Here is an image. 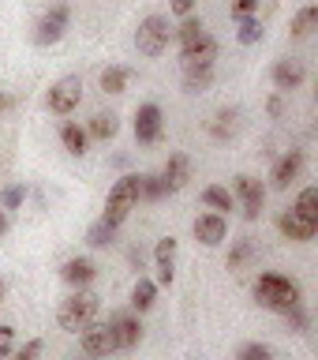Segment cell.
Wrapping results in <instances>:
<instances>
[{
  "label": "cell",
  "mask_w": 318,
  "mask_h": 360,
  "mask_svg": "<svg viewBox=\"0 0 318 360\" xmlns=\"http://www.w3.org/2000/svg\"><path fill=\"white\" fill-rule=\"evenodd\" d=\"M258 15V0H232V19Z\"/></svg>",
  "instance_id": "35"
},
{
  "label": "cell",
  "mask_w": 318,
  "mask_h": 360,
  "mask_svg": "<svg viewBox=\"0 0 318 360\" xmlns=\"http://www.w3.org/2000/svg\"><path fill=\"white\" fill-rule=\"evenodd\" d=\"M139 207V173H128V176H120L117 184L109 188V199H105V214H101V221H109V225H124V218Z\"/></svg>",
  "instance_id": "3"
},
{
  "label": "cell",
  "mask_w": 318,
  "mask_h": 360,
  "mask_svg": "<svg viewBox=\"0 0 318 360\" xmlns=\"http://www.w3.org/2000/svg\"><path fill=\"white\" fill-rule=\"evenodd\" d=\"M173 41V27H168L165 15H146L135 30V45H139L143 56H161Z\"/></svg>",
  "instance_id": "4"
},
{
  "label": "cell",
  "mask_w": 318,
  "mask_h": 360,
  "mask_svg": "<svg viewBox=\"0 0 318 360\" xmlns=\"http://www.w3.org/2000/svg\"><path fill=\"white\" fill-rule=\"evenodd\" d=\"M161 131H165V117H161V109H157L154 101H146V105L135 109V139H139L143 146L157 143Z\"/></svg>",
  "instance_id": "9"
},
{
  "label": "cell",
  "mask_w": 318,
  "mask_h": 360,
  "mask_svg": "<svg viewBox=\"0 0 318 360\" xmlns=\"http://www.w3.org/2000/svg\"><path fill=\"white\" fill-rule=\"evenodd\" d=\"M191 229H195V240L202 248H218L225 236H229V221H225V214H213L210 210V214H199Z\"/></svg>",
  "instance_id": "10"
},
{
  "label": "cell",
  "mask_w": 318,
  "mask_h": 360,
  "mask_svg": "<svg viewBox=\"0 0 318 360\" xmlns=\"http://www.w3.org/2000/svg\"><path fill=\"white\" fill-rule=\"evenodd\" d=\"M157 176H161L165 195H176V191L191 180V158L187 154H168V162H165V169Z\"/></svg>",
  "instance_id": "12"
},
{
  "label": "cell",
  "mask_w": 318,
  "mask_h": 360,
  "mask_svg": "<svg viewBox=\"0 0 318 360\" xmlns=\"http://www.w3.org/2000/svg\"><path fill=\"white\" fill-rule=\"evenodd\" d=\"M202 207H210L213 214H225V210L236 207V195L221 184H210V188H202Z\"/></svg>",
  "instance_id": "22"
},
{
  "label": "cell",
  "mask_w": 318,
  "mask_h": 360,
  "mask_svg": "<svg viewBox=\"0 0 318 360\" xmlns=\"http://www.w3.org/2000/svg\"><path fill=\"white\" fill-rule=\"evenodd\" d=\"M270 117H281V94H274V98H270Z\"/></svg>",
  "instance_id": "39"
},
{
  "label": "cell",
  "mask_w": 318,
  "mask_h": 360,
  "mask_svg": "<svg viewBox=\"0 0 318 360\" xmlns=\"http://www.w3.org/2000/svg\"><path fill=\"white\" fill-rule=\"evenodd\" d=\"M0 300H4V281H0Z\"/></svg>",
  "instance_id": "42"
},
{
  "label": "cell",
  "mask_w": 318,
  "mask_h": 360,
  "mask_svg": "<svg viewBox=\"0 0 318 360\" xmlns=\"http://www.w3.org/2000/svg\"><path fill=\"white\" fill-rule=\"evenodd\" d=\"M277 229L289 236V240H296V244H303V240H311V236L318 233V225H311V221H303L300 214H292V210H285L277 218Z\"/></svg>",
  "instance_id": "18"
},
{
  "label": "cell",
  "mask_w": 318,
  "mask_h": 360,
  "mask_svg": "<svg viewBox=\"0 0 318 360\" xmlns=\"http://www.w3.org/2000/svg\"><path fill=\"white\" fill-rule=\"evenodd\" d=\"M303 162H307L303 150H289L285 158H277L274 173H270V188H274V191H289V184H296V180H300Z\"/></svg>",
  "instance_id": "11"
},
{
  "label": "cell",
  "mask_w": 318,
  "mask_h": 360,
  "mask_svg": "<svg viewBox=\"0 0 318 360\" xmlns=\"http://www.w3.org/2000/svg\"><path fill=\"white\" fill-rule=\"evenodd\" d=\"M154 263H157V285H173V278H176V236H161V240H157Z\"/></svg>",
  "instance_id": "14"
},
{
  "label": "cell",
  "mask_w": 318,
  "mask_h": 360,
  "mask_svg": "<svg viewBox=\"0 0 318 360\" xmlns=\"http://www.w3.org/2000/svg\"><path fill=\"white\" fill-rule=\"evenodd\" d=\"M117 131H120V117H117V112H94L90 124H86V135H90V139H101V143H109Z\"/></svg>",
  "instance_id": "19"
},
{
  "label": "cell",
  "mask_w": 318,
  "mask_h": 360,
  "mask_svg": "<svg viewBox=\"0 0 318 360\" xmlns=\"http://www.w3.org/2000/svg\"><path fill=\"white\" fill-rule=\"evenodd\" d=\"M98 311H101V297H98V292L79 289L75 297H67V300L60 304V311H56V323H60V330L79 334L86 323L98 319Z\"/></svg>",
  "instance_id": "2"
},
{
  "label": "cell",
  "mask_w": 318,
  "mask_h": 360,
  "mask_svg": "<svg viewBox=\"0 0 318 360\" xmlns=\"http://www.w3.org/2000/svg\"><path fill=\"white\" fill-rule=\"evenodd\" d=\"M168 8H173V15H191V8H195V0H168Z\"/></svg>",
  "instance_id": "38"
},
{
  "label": "cell",
  "mask_w": 318,
  "mask_h": 360,
  "mask_svg": "<svg viewBox=\"0 0 318 360\" xmlns=\"http://www.w3.org/2000/svg\"><path fill=\"white\" fill-rule=\"evenodd\" d=\"M236 360H274V349L266 342H244L236 349Z\"/></svg>",
  "instance_id": "32"
},
{
  "label": "cell",
  "mask_w": 318,
  "mask_h": 360,
  "mask_svg": "<svg viewBox=\"0 0 318 360\" xmlns=\"http://www.w3.org/2000/svg\"><path fill=\"white\" fill-rule=\"evenodd\" d=\"M15 349V330L11 326H0V356H8Z\"/></svg>",
  "instance_id": "37"
},
{
  "label": "cell",
  "mask_w": 318,
  "mask_h": 360,
  "mask_svg": "<svg viewBox=\"0 0 318 360\" xmlns=\"http://www.w3.org/2000/svg\"><path fill=\"white\" fill-rule=\"evenodd\" d=\"M112 240H117V225H109V221H94L86 229V244H94V248H109Z\"/></svg>",
  "instance_id": "28"
},
{
  "label": "cell",
  "mask_w": 318,
  "mask_h": 360,
  "mask_svg": "<svg viewBox=\"0 0 318 360\" xmlns=\"http://www.w3.org/2000/svg\"><path fill=\"white\" fill-rule=\"evenodd\" d=\"M202 34H210L206 27H202V19L184 15V22H180V30H176V41H180V45H191V41H199Z\"/></svg>",
  "instance_id": "30"
},
{
  "label": "cell",
  "mask_w": 318,
  "mask_h": 360,
  "mask_svg": "<svg viewBox=\"0 0 318 360\" xmlns=\"http://www.w3.org/2000/svg\"><path fill=\"white\" fill-rule=\"evenodd\" d=\"M232 128H236V109H221L218 117H213V124H210V135L213 139H229Z\"/></svg>",
  "instance_id": "31"
},
{
  "label": "cell",
  "mask_w": 318,
  "mask_h": 360,
  "mask_svg": "<svg viewBox=\"0 0 318 360\" xmlns=\"http://www.w3.org/2000/svg\"><path fill=\"white\" fill-rule=\"evenodd\" d=\"M60 278L67 281V285H75V289H86L90 281L98 278V266H94V259L75 255V259H67V263L60 266Z\"/></svg>",
  "instance_id": "16"
},
{
  "label": "cell",
  "mask_w": 318,
  "mask_h": 360,
  "mask_svg": "<svg viewBox=\"0 0 318 360\" xmlns=\"http://www.w3.org/2000/svg\"><path fill=\"white\" fill-rule=\"evenodd\" d=\"M22 202H27V188L22 184H8L0 191V210H19Z\"/></svg>",
  "instance_id": "33"
},
{
  "label": "cell",
  "mask_w": 318,
  "mask_h": 360,
  "mask_svg": "<svg viewBox=\"0 0 318 360\" xmlns=\"http://www.w3.org/2000/svg\"><path fill=\"white\" fill-rule=\"evenodd\" d=\"M236 22H240V30H236V41H240V45L263 41V22H258V15H244V19H236Z\"/></svg>",
  "instance_id": "27"
},
{
  "label": "cell",
  "mask_w": 318,
  "mask_h": 360,
  "mask_svg": "<svg viewBox=\"0 0 318 360\" xmlns=\"http://www.w3.org/2000/svg\"><path fill=\"white\" fill-rule=\"evenodd\" d=\"M109 326H112V338H117V349H135V345H139L143 323L135 319V315H112Z\"/></svg>",
  "instance_id": "17"
},
{
  "label": "cell",
  "mask_w": 318,
  "mask_h": 360,
  "mask_svg": "<svg viewBox=\"0 0 318 360\" xmlns=\"http://www.w3.org/2000/svg\"><path fill=\"white\" fill-rule=\"evenodd\" d=\"M251 259H255V240H251V236H240L236 248L229 252V270H240L244 263H251Z\"/></svg>",
  "instance_id": "29"
},
{
  "label": "cell",
  "mask_w": 318,
  "mask_h": 360,
  "mask_svg": "<svg viewBox=\"0 0 318 360\" xmlns=\"http://www.w3.org/2000/svg\"><path fill=\"white\" fill-rule=\"evenodd\" d=\"M255 300L263 304V308H270V311L285 315V311H292L303 300V292H300V281L296 278L266 270V274H258V281H255Z\"/></svg>",
  "instance_id": "1"
},
{
  "label": "cell",
  "mask_w": 318,
  "mask_h": 360,
  "mask_svg": "<svg viewBox=\"0 0 318 360\" xmlns=\"http://www.w3.org/2000/svg\"><path fill=\"white\" fill-rule=\"evenodd\" d=\"M213 83V68H184V86L187 94H202Z\"/></svg>",
  "instance_id": "26"
},
{
  "label": "cell",
  "mask_w": 318,
  "mask_h": 360,
  "mask_svg": "<svg viewBox=\"0 0 318 360\" xmlns=\"http://www.w3.org/2000/svg\"><path fill=\"white\" fill-rule=\"evenodd\" d=\"M41 349H45V342H41V338H30L27 345L11 349V360H38V356H41Z\"/></svg>",
  "instance_id": "34"
},
{
  "label": "cell",
  "mask_w": 318,
  "mask_h": 360,
  "mask_svg": "<svg viewBox=\"0 0 318 360\" xmlns=\"http://www.w3.org/2000/svg\"><path fill=\"white\" fill-rule=\"evenodd\" d=\"M8 233V218H4V210H0V236Z\"/></svg>",
  "instance_id": "41"
},
{
  "label": "cell",
  "mask_w": 318,
  "mask_h": 360,
  "mask_svg": "<svg viewBox=\"0 0 318 360\" xmlns=\"http://www.w3.org/2000/svg\"><path fill=\"white\" fill-rule=\"evenodd\" d=\"M180 60H184V68H213V60H218V41L210 34H202L199 41L180 45Z\"/></svg>",
  "instance_id": "13"
},
{
  "label": "cell",
  "mask_w": 318,
  "mask_h": 360,
  "mask_svg": "<svg viewBox=\"0 0 318 360\" xmlns=\"http://www.w3.org/2000/svg\"><path fill=\"white\" fill-rule=\"evenodd\" d=\"M318 27V8L314 4H307V8H300L296 15H292V38H307V34Z\"/></svg>",
  "instance_id": "25"
},
{
  "label": "cell",
  "mask_w": 318,
  "mask_h": 360,
  "mask_svg": "<svg viewBox=\"0 0 318 360\" xmlns=\"http://www.w3.org/2000/svg\"><path fill=\"white\" fill-rule=\"evenodd\" d=\"M285 319H289V326H292V330H303V326H307V311H303L300 304H296L292 311H285Z\"/></svg>",
  "instance_id": "36"
},
{
  "label": "cell",
  "mask_w": 318,
  "mask_h": 360,
  "mask_svg": "<svg viewBox=\"0 0 318 360\" xmlns=\"http://www.w3.org/2000/svg\"><path fill=\"white\" fill-rule=\"evenodd\" d=\"M292 214H300L303 221L318 225V188H314V184H311V188H303L300 195H296V207H292Z\"/></svg>",
  "instance_id": "24"
},
{
  "label": "cell",
  "mask_w": 318,
  "mask_h": 360,
  "mask_svg": "<svg viewBox=\"0 0 318 360\" xmlns=\"http://www.w3.org/2000/svg\"><path fill=\"white\" fill-rule=\"evenodd\" d=\"M60 143H64V150L67 154H75V158H83L86 154V143H90V135L86 128H79V124H60Z\"/></svg>",
  "instance_id": "21"
},
{
  "label": "cell",
  "mask_w": 318,
  "mask_h": 360,
  "mask_svg": "<svg viewBox=\"0 0 318 360\" xmlns=\"http://www.w3.org/2000/svg\"><path fill=\"white\" fill-rule=\"evenodd\" d=\"M79 101H83V79H79V75L56 79V83L49 86V94H45V105H49V112H56V117L75 112Z\"/></svg>",
  "instance_id": "5"
},
{
  "label": "cell",
  "mask_w": 318,
  "mask_h": 360,
  "mask_svg": "<svg viewBox=\"0 0 318 360\" xmlns=\"http://www.w3.org/2000/svg\"><path fill=\"white\" fill-rule=\"evenodd\" d=\"M67 22H72V11H67V4H53V8L38 19V27H34V41H38V45H56V41L67 34Z\"/></svg>",
  "instance_id": "6"
},
{
  "label": "cell",
  "mask_w": 318,
  "mask_h": 360,
  "mask_svg": "<svg viewBox=\"0 0 318 360\" xmlns=\"http://www.w3.org/2000/svg\"><path fill=\"white\" fill-rule=\"evenodd\" d=\"M154 300H157V281L154 278H139L135 289H131V308L135 311H150Z\"/></svg>",
  "instance_id": "23"
},
{
  "label": "cell",
  "mask_w": 318,
  "mask_h": 360,
  "mask_svg": "<svg viewBox=\"0 0 318 360\" xmlns=\"http://www.w3.org/2000/svg\"><path fill=\"white\" fill-rule=\"evenodd\" d=\"M8 109H11V94H0V117H4Z\"/></svg>",
  "instance_id": "40"
},
{
  "label": "cell",
  "mask_w": 318,
  "mask_h": 360,
  "mask_svg": "<svg viewBox=\"0 0 318 360\" xmlns=\"http://www.w3.org/2000/svg\"><path fill=\"white\" fill-rule=\"evenodd\" d=\"M101 90L105 94H124L128 90V83H131V68H124V64H109L105 72H101Z\"/></svg>",
  "instance_id": "20"
},
{
  "label": "cell",
  "mask_w": 318,
  "mask_h": 360,
  "mask_svg": "<svg viewBox=\"0 0 318 360\" xmlns=\"http://www.w3.org/2000/svg\"><path fill=\"white\" fill-rule=\"evenodd\" d=\"M79 345H83L86 356H109L112 349H117V338H112V326L109 323H86L83 330H79Z\"/></svg>",
  "instance_id": "8"
},
{
  "label": "cell",
  "mask_w": 318,
  "mask_h": 360,
  "mask_svg": "<svg viewBox=\"0 0 318 360\" xmlns=\"http://www.w3.org/2000/svg\"><path fill=\"white\" fill-rule=\"evenodd\" d=\"M303 79H307V68H303L296 56H285V60L274 64V86L281 90V94H289V90L303 86Z\"/></svg>",
  "instance_id": "15"
},
{
  "label": "cell",
  "mask_w": 318,
  "mask_h": 360,
  "mask_svg": "<svg viewBox=\"0 0 318 360\" xmlns=\"http://www.w3.org/2000/svg\"><path fill=\"white\" fill-rule=\"evenodd\" d=\"M232 195L244 202V218H247V221H258V214H263V202H266L263 180L240 173V176H236V191H232Z\"/></svg>",
  "instance_id": "7"
}]
</instances>
